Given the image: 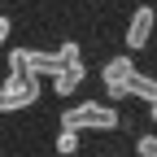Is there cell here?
<instances>
[{
  "mask_svg": "<svg viewBox=\"0 0 157 157\" xmlns=\"http://www.w3.org/2000/svg\"><path fill=\"white\" fill-rule=\"evenodd\" d=\"M148 113H153V122H157V101H153V105H148Z\"/></svg>",
  "mask_w": 157,
  "mask_h": 157,
  "instance_id": "obj_11",
  "label": "cell"
},
{
  "mask_svg": "<svg viewBox=\"0 0 157 157\" xmlns=\"http://www.w3.org/2000/svg\"><path fill=\"white\" fill-rule=\"evenodd\" d=\"M135 148H140V157H157V135H140Z\"/></svg>",
  "mask_w": 157,
  "mask_h": 157,
  "instance_id": "obj_9",
  "label": "cell"
},
{
  "mask_svg": "<svg viewBox=\"0 0 157 157\" xmlns=\"http://www.w3.org/2000/svg\"><path fill=\"white\" fill-rule=\"evenodd\" d=\"M52 148L61 153V157H70V153H78V131H57V140H52Z\"/></svg>",
  "mask_w": 157,
  "mask_h": 157,
  "instance_id": "obj_7",
  "label": "cell"
},
{
  "mask_svg": "<svg viewBox=\"0 0 157 157\" xmlns=\"http://www.w3.org/2000/svg\"><path fill=\"white\" fill-rule=\"evenodd\" d=\"M9 31H13V22H9L5 13H0V44H9Z\"/></svg>",
  "mask_w": 157,
  "mask_h": 157,
  "instance_id": "obj_10",
  "label": "cell"
},
{
  "mask_svg": "<svg viewBox=\"0 0 157 157\" xmlns=\"http://www.w3.org/2000/svg\"><path fill=\"white\" fill-rule=\"evenodd\" d=\"M153 31H157V13L148 5H140V9L131 13V22H127V48H144L148 39H153Z\"/></svg>",
  "mask_w": 157,
  "mask_h": 157,
  "instance_id": "obj_4",
  "label": "cell"
},
{
  "mask_svg": "<svg viewBox=\"0 0 157 157\" xmlns=\"http://www.w3.org/2000/svg\"><path fill=\"white\" fill-rule=\"evenodd\" d=\"M74 61H83V52H78L74 39H66V44L57 48V66H74Z\"/></svg>",
  "mask_w": 157,
  "mask_h": 157,
  "instance_id": "obj_8",
  "label": "cell"
},
{
  "mask_svg": "<svg viewBox=\"0 0 157 157\" xmlns=\"http://www.w3.org/2000/svg\"><path fill=\"white\" fill-rule=\"evenodd\" d=\"M35 101H39V74L9 70V78L0 83V113H5V109H26Z\"/></svg>",
  "mask_w": 157,
  "mask_h": 157,
  "instance_id": "obj_2",
  "label": "cell"
},
{
  "mask_svg": "<svg viewBox=\"0 0 157 157\" xmlns=\"http://www.w3.org/2000/svg\"><path fill=\"white\" fill-rule=\"evenodd\" d=\"M83 78H87V66H83V61H74V66H61V70L52 74V92H57V96H70L78 83H83Z\"/></svg>",
  "mask_w": 157,
  "mask_h": 157,
  "instance_id": "obj_5",
  "label": "cell"
},
{
  "mask_svg": "<svg viewBox=\"0 0 157 157\" xmlns=\"http://www.w3.org/2000/svg\"><path fill=\"white\" fill-rule=\"evenodd\" d=\"M127 96H140V101H157V83H153V78H144L140 70H135V78H131V87H127Z\"/></svg>",
  "mask_w": 157,
  "mask_h": 157,
  "instance_id": "obj_6",
  "label": "cell"
},
{
  "mask_svg": "<svg viewBox=\"0 0 157 157\" xmlns=\"http://www.w3.org/2000/svg\"><path fill=\"white\" fill-rule=\"evenodd\" d=\"M131 78H135V61H131V57H109L105 70H101V83H105V92L113 96V101H122V96H127Z\"/></svg>",
  "mask_w": 157,
  "mask_h": 157,
  "instance_id": "obj_3",
  "label": "cell"
},
{
  "mask_svg": "<svg viewBox=\"0 0 157 157\" xmlns=\"http://www.w3.org/2000/svg\"><path fill=\"white\" fill-rule=\"evenodd\" d=\"M61 127L66 131H113L118 127V113L101 101H87V105H70L61 113Z\"/></svg>",
  "mask_w": 157,
  "mask_h": 157,
  "instance_id": "obj_1",
  "label": "cell"
}]
</instances>
